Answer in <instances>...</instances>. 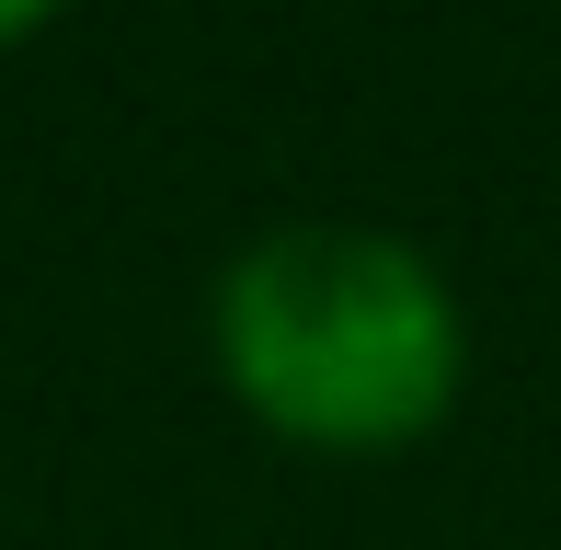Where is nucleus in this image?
<instances>
[{
    "label": "nucleus",
    "mask_w": 561,
    "mask_h": 550,
    "mask_svg": "<svg viewBox=\"0 0 561 550\" xmlns=\"http://www.w3.org/2000/svg\"><path fill=\"white\" fill-rule=\"evenodd\" d=\"M207 367L264 447L413 459L470 402V298L413 230L287 218L218 264Z\"/></svg>",
    "instance_id": "obj_1"
},
{
    "label": "nucleus",
    "mask_w": 561,
    "mask_h": 550,
    "mask_svg": "<svg viewBox=\"0 0 561 550\" xmlns=\"http://www.w3.org/2000/svg\"><path fill=\"white\" fill-rule=\"evenodd\" d=\"M69 12H81V0H0V58H12V46H35V35H58Z\"/></svg>",
    "instance_id": "obj_2"
}]
</instances>
